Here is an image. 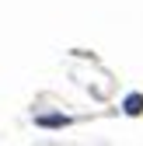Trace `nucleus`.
Segmentation results:
<instances>
[{"instance_id": "obj_1", "label": "nucleus", "mask_w": 143, "mask_h": 146, "mask_svg": "<svg viewBox=\"0 0 143 146\" xmlns=\"http://www.w3.org/2000/svg\"><path fill=\"white\" fill-rule=\"evenodd\" d=\"M70 122H74L70 115H39V118H35L39 129H66Z\"/></svg>"}, {"instance_id": "obj_2", "label": "nucleus", "mask_w": 143, "mask_h": 146, "mask_svg": "<svg viewBox=\"0 0 143 146\" xmlns=\"http://www.w3.org/2000/svg\"><path fill=\"white\" fill-rule=\"evenodd\" d=\"M122 111L126 115H143V94H129L122 101Z\"/></svg>"}]
</instances>
